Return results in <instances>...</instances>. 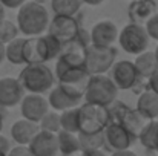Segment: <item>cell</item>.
Segmentation results:
<instances>
[{
    "instance_id": "7402d4cb",
    "label": "cell",
    "mask_w": 158,
    "mask_h": 156,
    "mask_svg": "<svg viewBox=\"0 0 158 156\" xmlns=\"http://www.w3.org/2000/svg\"><path fill=\"white\" fill-rule=\"evenodd\" d=\"M77 139H78L80 149L85 150V152L102 150V147H105V132H102V133H94V135H81V133H77Z\"/></svg>"
},
{
    "instance_id": "60d3db41",
    "label": "cell",
    "mask_w": 158,
    "mask_h": 156,
    "mask_svg": "<svg viewBox=\"0 0 158 156\" xmlns=\"http://www.w3.org/2000/svg\"><path fill=\"white\" fill-rule=\"evenodd\" d=\"M157 121H158V119H157Z\"/></svg>"
},
{
    "instance_id": "f1b7e54d",
    "label": "cell",
    "mask_w": 158,
    "mask_h": 156,
    "mask_svg": "<svg viewBox=\"0 0 158 156\" xmlns=\"http://www.w3.org/2000/svg\"><path fill=\"white\" fill-rule=\"evenodd\" d=\"M144 29H146V32H148V37L149 38H154V40H157L158 42V12L146 23V26H144Z\"/></svg>"
},
{
    "instance_id": "2e32d148",
    "label": "cell",
    "mask_w": 158,
    "mask_h": 156,
    "mask_svg": "<svg viewBox=\"0 0 158 156\" xmlns=\"http://www.w3.org/2000/svg\"><path fill=\"white\" fill-rule=\"evenodd\" d=\"M148 122H149V121H148L146 118H143L137 110H134V109H131V107L127 106V109L123 112V115L120 116V119H118L117 124H120L131 136L138 138V136L141 135L143 129L148 126Z\"/></svg>"
},
{
    "instance_id": "d590c367",
    "label": "cell",
    "mask_w": 158,
    "mask_h": 156,
    "mask_svg": "<svg viewBox=\"0 0 158 156\" xmlns=\"http://www.w3.org/2000/svg\"><path fill=\"white\" fill-rule=\"evenodd\" d=\"M88 156H106V153L102 150H94V152H88Z\"/></svg>"
},
{
    "instance_id": "f35d334b",
    "label": "cell",
    "mask_w": 158,
    "mask_h": 156,
    "mask_svg": "<svg viewBox=\"0 0 158 156\" xmlns=\"http://www.w3.org/2000/svg\"><path fill=\"white\" fill-rule=\"evenodd\" d=\"M2 129H3V116L0 115V132H2Z\"/></svg>"
},
{
    "instance_id": "8fae6325",
    "label": "cell",
    "mask_w": 158,
    "mask_h": 156,
    "mask_svg": "<svg viewBox=\"0 0 158 156\" xmlns=\"http://www.w3.org/2000/svg\"><path fill=\"white\" fill-rule=\"evenodd\" d=\"M134 141L135 138L131 136L120 124H109L105 129V147L112 153L129 150Z\"/></svg>"
},
{
    "instance_id": "ab89813d",
    "label": "cell",
    "mask_w": 158,
    "mask_h": 156,
    "mask_svg": "<svg viewBox=\"0 0 158 156\" xmlns=\"http://www.w3.org/2000/svg\"><path fill=\"white\" fill-rule=\"evenodd\" d=\"M154 54H155V58H157V61H158V46L155 48V52H154Z\"/></svg>"
},
{
    "instance_id": "d6a6232c",
    "label": "cell",
    "mask_w": 158,
    "mask_h": 156,
    "mask_svg": "<svg viewBox=\"0 0 158 156\" xmlns=\"http://www.w3.org/2000/svg\"><path fill=\"white\" fill-rule=\"evenodd\" d=\"M0 3L3 5V8H11V9H12V8H20V6H22L25 2H23V0H14V2H9V0H2Z\"/></svg>"
},
{
    "instance_id": "d6986e66",
    "label": "cell",
    "mask_w": 158,
    "mask_h": 156,
    "mask_svg": "<svg viewBox=\"0 0 158 156\" xmlns=\"http://www.w3.org/2000/svg\"><path fill=\"white\" fill-rule=\"evenodd\" d=\"M81 103L80 98H74L71 95H68L61 87L55 86L54 89H51V94L48 97V104L49 107H52L54 110H69V109H75L78 107Z\"/></svg>"
},
{
    "instance_id": "9a60e30c",
    "label": "cell",
    "mask_w": 158,
    "mask_h": 156,
    "mask_svg": "<svg viewBox=\"0 0 158 156\" xmlns=\"http://www.w3.org/2000/svg\"><path fill=\"white\" fill-rule=\"evenodd\" d=\"M157 14V3L151 0H138L129 5V18L132 25L146 26V23Z\"/></svg>"
},
{
    "instance_id": "8d00e7d4",
    "label": "cell",
    "mask_w": 158,
    "mask_h": 156,
    "mask_svg": "<svg viewBox=\"0 0 158 156\" xmlns=\"http://www.w3.org/2000/svg\"><path fill=\"white\" fill-rule=\"evenodd\" d=\"M5 60V46L0 43V63Z\"/></svg>"
},
{
    "instance_id": "277c9868",
    "label": "cell",
    "mask_w": 158,
    "mask_h": 156,
    "mask_svg": "<svg viewBox=\"0 0 158 156\" xmlns=\"http://www.w3.org/2000/svg\"><path fill=\"white\" fill-rule=\"evenodd\" d=\"M117 94H118V90L109 77L92 75V77H89L83 98L89 104L109 107L114 101H117Z\"/></svg>"
},
{
    "instance_id": "9c48e42d",
    "label": "cell",
    "mask_w": 158,
    "mask_h": 156,
    "mask_svg": "<svg viewBox=\"0 0 158 156\" xmlns=\"http://www.w3.org/2000/svg\"><path fill=\"white\" fill-rule=\"evenodd\" d=\"M112 83L117 87V90H127L135 86L138 81L137 70L134 67V63L129 60H121L114 63L112 66Z\"/></svg>"
},
{
    "instance_id": "7c38bea8",
    "label": "cell",
    "mask_w": 158,
    "mask_h": 156,
    "mask_svg": "<svg viewBox=\"0 0 158 156\" xmlns=\"http://www.w3.org/2000/svg\"><path fill=\"white\" fill-rule=\"evenodd\" d=\"M25 97V90L17 78L5 77L0 78V107L9 109L22 103Z\"/></svg>"
},
{
    "instance_id": "ba28073f",
    "label": "cell",
    "mask_w": 158,
    "mask_h": 156,
    "mask_svg": "<svg viewBox=\"0 0 158 156\" xmlns=\"http://www.w3.org/2000/svg\"><path fill=\"white\" fill-rule=\"evenodd\" d=\"M20 110H22L23 119L39 124L40 119L49 112V104L43 95L28 94L23 97V100L20 103Z\"/></svg>"
},
{
    "instance_id": "ffe728a7",
    "label": "cell",
    "mask_w": 158,
    "mask_h": 156,
    "mask_svg": "<svg viewBox=\"0 0 158 156\" xmlns=\"http://www.w3.org/2000/svg\"><path fill=\"white\" fill-rule=\"evenodd\" d=\"M134 63V67L137 70V75L138 78H151L155 72L158 70V61L155 58V54L151 51H146L140 55H137L135 61Z\"/></svg>"
},
{
    "instance_id": "7a4b0ae2",
    "label": "cell",
    "mask_w": 158,
    "mask_h": 156,
    "mask_svg": "<svg viewBox=\"0 0 158 156\" xmlns=\"http://www.w3.org/2000/svg\"><path fill=\"white\" fill-rule=\"evenodd\" d=\"M23 90L34 95H43L54 86V74L46 64H28L17 78Z\"/></svg>"
},
{
    "instance_id": "e0dca14e",
    "label": "cell",
    "mask_w": 158,
    "mask_h": 156,
    "mask_svg": "<svg viewBox=\"0 0 158 156\" xmlns=\"http://www.w3.org/2000/svg\"><path fill=\"white\" fill-rule=\"evenodd\" d=\"M39 132H40L39 124L31 122V121H26V119H19L11 127V136H12V139L19 146H22V147L29 146V142L34 139V136Z\"/></svg>"
},
{
    "instance_id": "d4e9b609",
    "label": "cell",
    "mask_w": 158,
    "mask_h": 156,
    "mask_svg": "<svg viewBox=\"0 0 158 156\" xmlns=\"http://www.w3.org/2000/svg\"><path fill=\"white\" fill-rule=\"evenodd\" d=\"M23 43L25 38L17 37L11 43L5 46V58H8L9 63L12 64H25L23 63Z\"/></svg>"
},
{
    "instance_id": "e575fe53",
    "label": "cell",
    "mask_w": 158,
    "mask_h": 156,
    "mask_svg": "<svg viewBox=\"0 0 158 156\" xmlns=\"http://www.w3.org/2000/svg\"><path fill=\"white\" fill-rule=\"evenodd\" d=\"M63 156H88V152H85V150H75V152H72V153H68V155H63Z\"/></svg>"
},
{
    "instance_id": "30bf717a",
    "label": "cell",
    "mask_w": 158,
    "mask_h": 156,
    "mask_svg": "<svg viewBox=\"0 0 158 156\" xmlns=\"http://www.w3.org/2000/svg\"><path fill=\"white\" fill-rule=\"evenodd\" d=\"M49 52L46 48L45 38L42 37H31L25 38L23 43V63L28 64H45V61H49Z\"/></svg>"
},
{
    "instance_id": "836d02e7",
    "label": "cell",
    "mask_w": 158,
    "mask_h": 156,
    "mask_svg": "<svg viewBox=\"0 0 158 156\" xmlns=\"http://www.w3.org/2000/svg\"><path fill=\"white\" fill-rule=\"evenodd\" d=\"M110 156H137V153H134L132 150H123V152H114Z\"/></svg>"
},
{
    "instance_id": "4fadbf2b",
    "label": "cell",
    "mask_w": 158,
    "mask_h": 156,
    "mask_svg": "<svg viewBox=\"0 0 158 156\" xmlns=\"http://www.w3.org/2000/svg\"><path fill=\"white\" fill-rule=\"evenodd\" d=\"M91 35V45L97 48H110L115 40L118 38V29L114 22L110 20H102L94 25Z\"/></svg>"
},
{
    "instance_id": "52a82bcc",
    "label": "cell",
    "mask_w": 158,
    "mask_h": 156,
    "mask_svg": "<svg viewBox=\"0 0 158 156\" xmlns=\"http://www.w3.org/2000/svg\"><path fill=\"white\" fill-rule=\"evenodd\" d=\"M80 29H81L80 22L75 17L54 15V18L48 25V34L54 37L55 40H58L61 43V46L74 42Z\"/></svg>"
},
{
    "instance_id": "603a6c76",
    "label": "cell",
    "mask_w": 158,
    "mask_h": 156,
    "mask_svg": "<svg viewBox=\"0 0 158 156\" xmlns=\"http://www.w3.org/2000/svg\"><path fill=\"white\" fill-rule=\"evenodd\" d=\"M138 138L146 149L158 152V121H149Z\"/></svg>"
},
{
    "instance_id": "cb8c5ba5",
    "label": "cell",
    "mask_w": 158,
    "mask_h": 156,
    "mask_svg": "<svg viewBox=\"0 0 158 156\" xmlns=\"http://www.w3.org/2000/svg\"><path fill=\"white\" fill-rule=\"evenodd\" d=\"M55 136H57L58 152H61L63 155H68V153H72L75 150H80V144H78L77 135H72V133L60 130Z\"/></svg>"
},
{
    "instance_id": "8992f818",
    "label": "cell",
    "mask_w": 158,
    "mask_h": 156,
    "mask_svg": "<svg viewBox=\"0 0 158 156\" xmlns=\"http://www.w3.org/2000/svg\"><path fill=\"white\" fill-rule=\"evenodd\" d=\"M118 43L124 52L140 55L148 49L149 37H148V32L143 26H137V25L129 23L118 34Z\"/></svg>"
},
{
    "instance_id": "5b68a950",
    "label": "cell",
    "mask_w": 158,
    "mask_h": 156,
    "mask_svg": "<svg viewBox=\"0 0 158 156\" xmlns=\"http://www.w3.org/2000/svg\"><path fill=\"white\" fill-rule=\"evenodd\" d=\"M117 58V49L114 46L110 48H97V46H89L85 51V67L86 72L92 75H103L107 72Z\"/></svg>"
},
{
    "instance_id": "ac0fdd59",
    "label": "cell",
    "mask_w": 158,
    "mask_h": 156,
    "mask_svg": "<svg viewBox=\"0 0 158 156\" xmlns=\"http://www.w3.org/2000/svg\"><path fill=\"white\" fill-rule=\"evenodd\" d=\"M143 118L148 121H157L158 119V97L151 92L146 90L138 97L137 101V109H135Z\"/></svg>"
},
{
    "instance_id": "1f68e13d",
    "label": "cell",
    "mask_w": 158,
    "mask_h": 156,
    "mask_svg": "<svg viewBox=\"0 0 158 156\" xmlns=\"http://www.w3.org/2000/svg\"><path fill=\"white\" fill-rule=\"evenodd\" d=\"M149 90L154 92V94L158 97V70L149 78Z\"/></svg>"
},
{
    "instance_id": "f546056e",
    "label": "cell",
    "mask_w": 158,
    "mask_h": 156,
    "mask_svg": "<svg viewBox=\"0 0 158 156\" xmlns=\"http://www.w3.org/2000/svg\"><path fill=\"white\" fill-rule=\"evenodd\" d=\"M6 156H32V155H31V152L28 150V147L19 146V147H12V149L8 152Z\"/></svg>"
},
{
    "instance_id": "6da1fadb",
    "label": "cell",
    "mask_w": 158,
    "mask_h": 156,
    "mask_svg": "<svg viewBox=\"0 0 158 156\" xmlns=\"http://www.w3.org/2000/svg\"><path fill=\"white\" fill-rule=\"evenodd\" d=\"M49 25L46 8L40 2H25L17 12V29L29 37L42 35Z\"/></svg>"
},
{
    "instance_id": "4dcf8cb0",
    "label": "cell",
    "mask_w": 158,
    "mask_h": 156,
    "mask_svg": "<svg viewBox=\"0 0 158 156\" xmlns=\"http://www.w3.org/2000/svg\"><path fill=\"white\" fill-rule=\"evenodd\" d=\"M9 150H11V144H9L8 138L0 135V156H6Z\"/></svg>"
},
{
    "instance_id": "4316f807",
    "label": "cell",
    "mask_w": 158,
    "mask_h": 156,
    "mask_svg": "<svg viewBox=\"0 0 158 156\" xmlns=\"http://www.w3.org/2000/svg\"><path fill=\"white\" fill-rule=\"evenodd\" d=\"M39 129L42 132H48V133H52L57 135L61 129H60V115L57 112H48L39 122Z\"/></svg>"
},
{
    "instance_id": "44dd1931",
    "label": "cell",
    "mask_w": 158,
    "mask_h": 156,
    "mask_svg": "<svg viewBox=\"0 0 158 156\" xmlns=\"http://www.w3.org/2000/svg\"><path fill=\"white\" fill-rule=\"evenodd\" d=\"M81 5L83 3L80 0H52L51 2L52 11L55 12V15H60V17H75Z\"/></svg>"
},
{
    "instance_id": "484cf974",
    "label": "cell",
    "mask_w": 158,
    "mask_h": 156,
    "mask_svg": "<svg viewBox=\"0 0 158 156\" xmlns=\"http://www.w3.org/2000/svg\"><path fill=\"white\" fill-rule=\"evenodd\" d=\"M60 129L63 132H68V133H72V135L78 133V113H77V107L64 110L60 115Z\"/></svg>"
},
{
    "instance_id": "3957f363",
    "label": "cell",
    "mask_w": 158,
    "mask_h": 156,
    "mask_svg": "<svg viewBox=\"0 0 158 156\" xmlns=\"http://www.w3.org/2000/svg\"><path fill=\"white\" fill-rule=\"evenodd\" d=\"M77 113H78V133L81 135L102 133L109 126L107 107L85 103L77 107Z\"/></svg>"
},
{
    "instance_id": "74e56055",
    "label": "cell",
    "mask_w": 158,
    "mask_h": 156,
    "mask_svg": "<svg viewBox=\"0 0 158 156\" xmlns=\"http://www.w3.org/2000/svg\"><path fill=\"white\" fill-rule=\"evenodd\" d=\"M5 18V8H3V5L0 3V22Z\"/></svg>"
},
{
    "instance_id": "5bb4252c",
    "label": "cell",
    "mask_w": 158,
    "mask_h": 156,
    "mask_svg": "<svg viewBox=\"0 0 158 156\" xmlns=\"http://www.w3.org/2000/svg\"><path fill=\"white\" fill-rule=\"evenodd\" d=\"M28 150L32 156H55L58 153L57 136L48 132H39L29 142Z\"/></svg>"
},
{
    "instance_id": "83f0119b",
    "label": "cell",
    "mask_w": 158,
    "mask_h": 156,
    "mask_svg": "<svg viewBox=\"0 0 158 156\" xmlns=\"http://www.w3.org/2000/svg\"><path fill=\"white\" fill-rule=\"evenodd\" d=\"M19 35V29H17V25L12 23L11 20H6L3 18L0 22V43L3 46H6L8 43H11L12 40H15Z\"/></svg>"
}]
</instances>
